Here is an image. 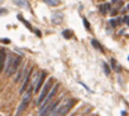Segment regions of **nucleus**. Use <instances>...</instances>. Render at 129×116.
I'll return each mask as SVG.
<instances>
[{"label":"nucleus","instance_id":"4","mask_svg":"<svg viewBox=\"0 0 129 116\" xmlns=\"http://www.w3.org/2000/svg\"><path fill=\"white\" fill-rule=\"evenodd\" d=\"M57 89H58V84H56V85H53V88L50 89V91L48 92V94H47V97L45 98V100L42 101V104L40 105V110H41L42 108H45V107L47 106V105H49L50 104V100L54 98V96L56 94V92H57Z\"/></svg>","mask_w":129,"mask_h":116},{"label":"nucleus","instance_id":"16","mask_svg":"<svg viewBox=\"0 0 129 116\" xmlns=\"http://www.w3.org/2000/svg\"><path fill=\"white\" fill-rule=\"evenodd\" d=\"M103 66H104V71H105V73H106V75H109L110 74V68H109V65L107 64H105V63H103Z\"/></svg>","mask_w":129,"mask_h":116},{"label":"nucleus","instance_id":"21","mask_svg":"<svg viewBox=\"0 0 129 116\" xmlns=\"http://www.w3.org/2000/svg\"><path fill=\"white\" fill-rule=\"evenodd\" d=\"M127 9L129 10V4H128V5H127Z\"/></svg>","mask_w":129,"mask_h":116},{"label":"nucleus","instance_id":"11","mask_svg":"<svg viewBox=\"0 0 129 116\" xmlns=\"http://www.w3.org/2000/svg\"><path fill=\"white\" fill-rule=\"evenodd\" d=\"M29 79H30V74H27V75H26V77L24 79V83H23L22 88H21V90H20L21 93H24V91L26 90V88H27V83H29Z\"/></svg>","mask_w":129,"mask_h":116},{"label":"nucleus","instance_id":"5","mask_svg":"<svg viewBox=\"0 0 129 116\" xmlns=\"http://www.w3.org/2000/svg\"><path fill=\"white\" fill-rule=\"evenodd\" d=\"M45 79H46V73L45 72L40 73L39 75H37V76L34 77V81H33V83H32V85H33L36 92H38V90L42 87V84H44V82H45Z\"/></svg>","mask_w":129,"mask_h":116},{"label":"nucleus","instance_id":"22","mask_svg":"<svg viewBox=\"0 0 129 116\" xmlns=\"http://www.w3.org/2000/svg\"><path fill=\"white\" fill-rule=\"evenodd\" d=\"M128 61H129V57H128Z\"/></svg>","mask_w":129,"mask_h":116},{"label":"nucleus","instance_id":"17","mask_svg":"<svg viewBox=\"0 0 129 116\" xmlns=\"http://www.w3.org/2000/svg\"><path fill=\"white\" fill-rule=\"evenodd\" d=\"M83 24H85L86 29H87V30H90V25H89V23L87 22V19H86V18H83Z\"/></svg>","mask_w":129,"mask_h":116},{"label":"nucleus","instance_id":"7","mask_svg":"<svg viewBox=\"0 0 129 116\" xmlns=\"http://www.w3.org/2000/svg\"><path fill=\"white\" fill-rule=\"evenodd\" d=\"M21 62H22V59H21V57H16L14 59V62H13V65H12V68H10V72H9V75H13L14 73L17 72V70H18V67H20L21 65Z\"/></svg>","mask_w":129,"mask_h":116},{"label":"nucleus","instance_id":"10","mask_svg":"<svg viewBox=\"0 0 129 116\" xmlns=\"http://www.w3.org/2000/svg\"><path fill=\"white\" fill-rule=\"evenodd\" d=\"M91 46L94 47V48H96L97 50H100V51H103V47H102V44L100 43V42L96 40V39H93L91 40Z\"/></svg>","mask_w":129,"mask_h":116},{"label":"nucleus","instance_id":"18","mask_svg":"<svg viewBox=\"0 0 129 116\" xmlns=\"http://www.w3.org/2000/svg\"><path fill=\"white\" fill-rule=\"evenodd\" d=\"M110 23L112 24V26H117V25H118L117 19H111V21H110Z\"/></svg>","mask_w":129,"mask_h":116},{"label":"nucleus","instance_id":"13","mask_svg":"<svg viewBox=\"0 0 129 116\" xmlns=\"http://www.w3.org/2000/svg\"><path fill=\"white\" fill-rule=\"evenodd\" d=\"M44 1L48 6H51V7H54V6H56L59 4V0H44Z\"/></svg>","mask_w":129,"mask_h":116},{"label":"nucleus","instance_id":"14","mask_svg":"<svg viewBox=\"0 0 129 116\" xmlns=\"http://www.w3.org/2000/svg\"><path fill=\"white\" fill-rule=\"evenodd\" d=\"M63 35L65 36V39H71L73 36V33L71 30H65V31H63Z\"/></svg>","mask_w":129,"mask_h":116},{"label":"nucleus","instance_id":"15","mask_svg":"<svg viewBox=\"0 0 129 116\" xmlns=\"http://www.w3.org/2000/svg\"><path fill=\"white\" fill-rule=\"evenodd\" d=\"M17 17H18V19H21V21H22V22L24 23V24H25V26H26V27H29L30 30H32V27H31V25H30V23H27L26 21H25V19L23 18L22 16H20V15H18V16H17Z\"/></svg>","mask_w":129,"mask_h":116},{"label":"nucleus","instance_id":"20","mask_svg":"<svg viewBox=\"0 0 129 116\" xmlns=\"http://www.w3.org/2000/svg\"><path fill=\"white\" fill-rule=\"evenodd\" d=\"M117 1H118V0H112V4H115Z\"/></svg>","mask_w":129,"mask_h":116},{"label":"nucleus","instance_id":"1","mask_svg":"<svg viewBox=\"0 0 129 116\" xmlns=\"http://www.w3.org/2000/svg\"><path fill=\"white\" fill-rule=\"evenodd\" d=\"M53 83H54V79L53 77H50L48 81H47V83L45 84V87H44V89L41 90V92H40V96L38 97V99H37V105L38 106H40V105L42 104V101L45 100V98L47 97V94H48V92L50 91V89L53 88Z\"/></svg>","mask_w":129,"mask_h":116},{"label":"nucleus","instance_id":"8","mask_svg":"<svg viewBox=\"0 0 129 116\" xmlns=\"http://www.w3.org/2000/svg\"><path fill=\"white\" fill-rule=\"evenodd\" d=\"M5 62H6V51L4 48H0V73L5 67Z\"/></svg>","mask_w":129,"mask_h":116},{"label":"nucleus","instance_id":"19","mask_svg":"<svg viewBox=\"0 0 129 116\" xmlns=\"http://www.w3.org/2000/svg\"><path fill=\"white\" fill-rule=\"evenodd\" d=\"M110 12H111V15H112V16H115V15H117V14H118V10H117V9L110 10Z\"/></svg>","mask_w":129,"mask_h":116},{"label":"nucleus","instance_id":"2","mask_svg":"<svg viewBox=\"0 0 129 116\" xmlns=\"http://www.w3.org/2000/svg\"><path fill=\"white\" fill-rule=\"evenodd\" d=\"M31 89H29L26 92L24 93V96H23V99L22 101L20 102V106L17 107V110H16V115H20V114H22L23 111L25 110V109L27 108V106H29L30 104V100H31Z\"/></svg>","mask_w":129,"mask_h":116},{"label":"nucleus","instance_id":"6","mask_svg":"<svg viewBox=\"0 0 129 116\" xmlns=\"http://www.w3.org/2000/svg\"><path fill=\"white\" fill-rule=\"evenodd\" d=\"M6 59H7V61L5 62V67H4V70H5V72H6V75L9 76V72H10V68H12L13 62H14L15 57L13 55H8L7 57H6Z\"/></svg>","mask_w":129,"mask_h":116},{"label":"nucleus","instance_id":"9","mask_svg":"<svg viewBox=\"0 0 129 116\" xmlns=\"http://www.w3.org/2000/svg\"><path fill=\"white\" fill-rule=\"evenodd\" d=\"M100 10H101V13H103V14H106L107 12L111 10V4L106 3V4H104V5H100Z\"/></svg>","mask_w":129,"mask_h":116},{"label":"nucleus","instance_id":"12","mask_svg":"<svg viewBox=\"0 0 129 116\" xmlns=\"http://www.w3.org/2000/svg\"><path fill=\"white\" fill-rule=\"evenodd\" d=\"M14 3L16 4L17 6H21V7H24V8L29 7V4H27L26 0H14Z\"/></svg>","mask_w":129,"mask_h":116},{"label":"nucleus","instance_id":"3","mask_svg":"<svg viewBox=\"0 0 129 116\" xmlns=\"http://www.w3.org/2000/svg\"><path fill=\"white\" fill-rule=\"evenodd\" d=\"M59 102H61V99H58V100H56V101L50 102L49 105H47V106L45 107V108H42L41 110H40L39 116H49V115H50L51 111L55 110V109H56L57 107H58Z\"/></svg>","mask_w":129,"mask_h":116}]
</instances>
